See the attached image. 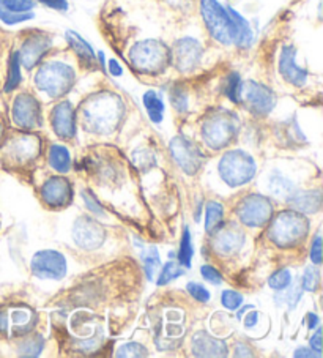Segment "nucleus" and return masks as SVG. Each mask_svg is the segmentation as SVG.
Here are the masks:
<instances>
[{
	"label": "nucleus",
	"instance_id": "obj_39",
	"mask_svg": "<svg viewBox=\"0 0 323 358\" xmlns=\"http://www.w3.org/2000/svg\"><path fill=\"white\" fill-rule=\"evenodd\" d=\"M221 303L224 305L227 310L237 311L238 308L243 305V295L235 291H224L221 294Z\"/></svg>",
	"mask_w": 323,
	"mask_h": 358
},
{
	"label": "nucleus",
	"instance_id": "obj_5",
	"mask_svg": "<svg viewBox=\"0 0 323 358\" xmlns=\"http://www.w3.org/2000/svg\"><path fill=\"white\" fill-rule=\"evenodd\" d=\"M220 174L227 185L240 187L256 176V162L243 150L227 152L220 162Z\"/></svg>",
	"mask_w": 323,
	"mask_h": 358
},
{
	"label": "nucleus",
	"instance_id": "obj_3",
	"mask_svg": "<svg viewBox=\"0 0 323 358\" xmlns=\"http://www.w3.org/2000/svg\"><path fill=\"white\" fill-rule=\"evenodd\" d=\"M74 71L64 62H48L43 65L35 76V84L41 92L51 98L65 95L73 87Z\"/></svg>",
	"mask_w": 323,
	"mask_h": 358
},
{
	"label": "nucleus",
	"instance_id": "obj_15",
	"mask_svg": "<svg viewBox=\"0 0 323 358\" xmlns=\"http://www.w3.org/2000/svg\"><path fill=\"white\" fill-rule=\"evenodd\" d=\"M279 73L295 87H301L308 81V71L296 64V49L294 46H284L279 57Z\"/></svg>",
	"mask_w": 323,
	"mask_h": 358
},
{
	"label": "nucleus",
	"instance_id": "obj_10",
	"mask_svg": "<svg viewBox=\"0 0 323 358\" xmlns=\"http://www.w3.org/2000/svg\"><path fill=\"white\" fill-rule=\"evenodd\" d=\"M237 213L241 223L251 227L265 224L273 215V203L265 196L252 194L240 202Z\"/></svg>",
	"mask_w": 323,
	"mask_h": 358
},
{
	"label": "nucleus",
	"instance_id": "obj_54",
	"mask_svg": "<svg viewBox=\"0 0 323 358\" xmlns=\"http://www.w3.org/2000/svg\"><path fill=\"white\" fill-rule=\"evenodd\" d=\"M235 350H237V352H235V355H237V357H251L252 355L250 349H247L246 345H243V344H238L237 348H235Z\"/></svg>",
	"mask_w": 323,
	"mask_h": 358
},
{
	"label": "nucleus",
	"instance_id": "obj_22",
	"mask_svg": "<svg viewBox=\"0 0 323 358\" xmlns=\"http://www.w3.org/2000/svg\"><path fill=\"white\" fill-rule=\"evenodd\" d=\"M287 201L296 212L317 213L322 206V194L320 191H294Z\"/></svg>",
	"mask_w": 323,
	"mask_h": 358
},
{
	"label": "nucleus",
	"instance_id": "obj_38",
	"mask_svg": "<svg viewBox=\"0 0 323 358\" xmlns=\"http://www.w3.org/2000/svg\"><path fill=\"white\" fill-rule=\"evenodd\" d=\"M0 5L15 13H27L35 7V0H0Z\"/></svg>",
	"mask_w": 323,
	"mask_h": 358
},
{
	"label": "nucleus",
	"instance_id": "obj_13",
	"mask_svg": "<svg viewBox=\"0 0 323 358\" xmlns=\"http://www.w3.org/2000/svg\"><path fill=\"white\" fill-rule=\"evenodd\" d=\"M73 237L80 248L84 250H96L104 242V231L96 221L90 218H79L73 227Z\"/></svg>",
	"mask_w": 323,
	"mask_h": 358
},
{
	"label": "nucleus",
	"instance_id": "obj_56",
	"mask_svg": "<svg viewBox=\"0 0 323 358\" xmlns=\"http://www.w3.org/2000/svg\"><path fill=\"white\" fill-rule=\"evenodd\" d=\"M251 308H252V306H245L243 310H240V311H238V319L243 317V314H245L247 310H251Z\"/></svg>",
	"mask_w": 323,
	"mask_h": 358
},
{
	"label": "nucleus",
	"instance_id": "obj_35",
	"mask_svg": "<svg viewBox=\"0 0 323 358\" xmlns=\"http://www.w3.org/2000/svg\"><path fill=\"white\" fill-rule=\"evenodd\" d=\"M34 13H15V11H10V10H5L2 5H0V21L3 24H7V26H16V24H21V22H26L34 20Z\"/></svg>",
	"mask_w": 323,
	"mask_h": 358
},
{
	"label": "nucleus",
	"instance_id": "obj_48",
	"mask_svg": "<svg viewBox=\"0 0 323 358\" xmlns=\"http://www.w3.org/2000/svg\"><path fill=\"white\" fill-rule=\"evenodd\" d=\"M106 65H108V71L110 76L120 78L123 75V66L119 64V60L117 59H109L108 62H106Z\"/></svg>",
	"mask_w": 323,
	"mask_h": 358
},
{
	"label": "nucleus",
	"instance_id": "obj_8",
	"mask_svg": "<svg viewBox=\"0 0 323 358\" xmlns=\"http://www.w3.org/2000/svg\"><path fill=\"white\" fill-rule=\"evenodd\" d=\"M240 101H243L254 115H266L275 108L276 95L264 84L247 81L240 87Z\"/></svg>",
	"mask_w": 323,
	"mask_h": 358
},
{
	"label": "nucleus",
	"instance_id": "obj_37",
	"mask_svg": "<svg viewBox=\"0 0 323 358\" xmlns=\"http://www.w3.org/2000/svg\"><path fill=\"white\" fill-rule=\"evenodd\" d=\"M240 87H241L240 75L238 73H231L226 81V95L229 96V100L234 103H240Z\"/></svg>",
	"mask_w": 323,
	"mask_h": 358
},
{
	"label": "nucleus",
	"instance_id": "obj_21",
	"mask_svg": "<svg viewBox=\"0 0 323 358\" xmlns=\"http://www.w3.org/2000/svg\"><path fill=\"white\" fill-rule=\"evenodd\" d=\"M243 243V232L235 229V227H227V229H221L216 234V237L213 238V250L221 256H231L241 250Z\"/></svg>",
	"mask_w": 323,
	"mask_h": 358
},
{
	"label": "nucleus",
	"instance_id": "obj_6",
	"mask_svg": "<svg viewBox=\"0 0 323 358\" xmlns=\"http://www.w3.org/2000/svg\"><path fill=\"white\" fill-rule=\"evenodd\" d=\"M306 234L308 221L298 212H281L270 227V237L279 246H294Z\"/></svg>",
	"mask_w": 323,
	"mask_h": 358
},
{
	"label": "nucleus",
	"instance_id": "obj_17",
	"mask_svg": "<svg viewBox=\"0 0 323 358\" xmlns=\"http://www.w3.org/2000/svg\"><path fill=\"white\" fill-rule=\"evenodd\" d=\"M52 128L62 139H71L76 134L74 109L70 101H62L52 110Z\"/></svg>",
	"mask_w": 323,
	"mask_h": 358
},
{
	"label": "nucleus",
	"instance_id": "obj_26",
	"mask_svg": "<svg viewBox=\"0 0 323 358\" xmlns=\"http://www.w3.org/2000/svg\"><path fill=\"white\" fill-rule=\"evenodd\" d=\"M49 164L52 166L54 171L65 174L71 168V157L66 147L64 145H52L49 152Z\"/></svg>",
	"mask_w": 323,
	"mask_h": 358
},
{
	"label": "nucleus",
	"instance_id": "obj_52",
	"mask_svg": "<svg viewBox=\"0 0 323 358\" xmlns=\"http://www.w3.org/2000/svg\"><path fill=\"white\" fill-rule=\"evenodd\" d=\"M257 319H259V313L252 310L251 313H247V314H246V317H245V325H246V327H254V325H257Z\"/></svg>",
	"mask_w": 323,
	"mask_h": 358
},
{
	"label": "nucleus",
	"instance_id": "obj_2",
	"mask_svg": "<svg viewBox=\"0 0 323 358\" xmlns=\"http://www.w3.org/2000/svg\"><path fill=\"white\" fill-rule=\"evenodd\" d=\"M171 51L158 40H144L136 43L129 52V60L136 70L141 73L163 71L171 60Z\"/></svg>",
	"mask_w": 323,
	"mask_h": 358
},
{
	"label": "nucleus",
	"instance_id": "obj_42",
	"mask_svg": "<svg viewBox=\"0 0 323 358\" xmlns=\"http://www.w3.org/2000/svg\"><path fill=\"white\" fill-rule=\"evenodd\" d=\"M186 289H188V292L192 295V299L202 301V303H207V301L211 297V294L202 286V284L188 282V286H186Z\"/></svg>",
	"mask_w": 323,
	"mask_h": 358
},
{
	"label": "nucleus",
	"instance_id": "obj_44",
	"mask_svg": "<svg viewBox=\"0 0 323 358\" xmlns=\"http://www.w3.org/2000/svg\"><path fill=\"white\" fill-rule=\"evenodd\" d=\"M201 273L203 276L205 281H208L210 284H221L222 282V275L218 270L210 267V265H203L201 268Z\"/></svg>",
	"mask_w": 323,
	"mask_h": 358
},
{
	"label": "nucleus",
	"instance_id": "obj_28",
	"mask_svg": "<svg viewBox=\"0 0 323 358\" xmlns=\"http://www.w3.org/2000/svg\"><path fill=\"white\" fill-rule=\"evenodd\" d=\"M144 106L152 122L161 123L164 117V103L155 90H148L144 94Z\"/></svg>",
	"mask_w": 323,
	"mask_h": 358
},
{
	"label": "nucleus",
	"instance_id": "obj_27",
	"mask_svg": "<svg viewBox=\"0 0 323 358\" xmlns=\"http://www.w3.org/2000/svg\"><path fill=\"white\" fill-rule=\"evenodd\" d=\"M222 218H224V208L221 203L210 201L205 207V231L213 234L221 227Z\"/></svg>",
	"mask_w": 323,
	"mask_h": 358
},
{
	"label": "nucleus",
	"instance_id": "obj_12",
	"mask_svg": "<svg viewBox=\"0 0 323 358\" xmlns=\"http://www.w3.org/2000/svg\"><path fill=\"white\" fill-rule=\"evenodd\" d=\"M171 57H173L175 66L182 73H189L199 65L202 57V46L197 40L186 36V38L178 40L173 46V51L171 52Z\"/></svg>",
	"mask_w": 323,
	"mask_h": 358
},
{
	"label": "nucleus",
	"instance_id": "obj_7",
	"mask_svg": "<svg viewBox=\"0 0 323 358\" xmlns=\"http://www.w3.org/2000/svg\"><path fill=\"white\" fill-rule=\"evenodd\" d=\"M238 128L237 117L231 113H220L211 115L210 119L205 122L202 134L205 139V144L211 147L213 150L222 149L229 142L234 139L235 133Z\"/></svg>",
	"mask_w": 323,
	"mask_h": 358
},
{
	"label": "nucleus",
	"instance_id": "obj_24",
	"mask_svg": "<svg viewBox=\"0 0 323 358\" xmlns=\"http://www.w3.org/2000/svg\"><path fill=\"white\" fill-rule=\"evenodd\" d=\"M66 41L70 43V46L73 48V51L76 52L80 62L85 65H95L96 64V54L93 51L92 46L87 43L82 36H80L78 32L74 30H66Z\"/></svg>",
	"mask_w": 323,
	"mask_h": 358
},
{
	"label": "nucleus",
	"instance_id": "obj_32",
	"mask_svg": "<svg viewBox=\"0 0 323 358\" xmlns=\"http://www.w3.org/2000/svg\"><path fill=\"white\" fill-rule=\"evenodd\" d=\"M192 245H191V234L188 227H185L183 232V238H182V245H180V251H178V264L185 268L191 267V259H192Z\"/></svg>",
	"mask_w": 323,
	"mask_h": 358
},
{
	"label": "nucleus",
	"instance_id": "obj_20",
	"mask_svg": "<svg viewBox=\"0 0 323 358\" xmlns=\"http://www.w3.org/2000/svg\"><path fill=\"white\" fill-rule=\"evenodd\" d=\"M192 354L197 357H226L227 345L207 331H199L192 338Z\"/></svg>",
	"mask_w": 323,
	"mask_h": 358
},
{
	"label": "nucleus",
	"instance_id": "obj_43",
	"mask_svg": "<svg viewBox=\"0 0 323 358\" xmlns=\"http://www.w3.org/2000/svg\"><path fill=\"white\" fill-rule=\"evenodd\" d=\"M171 100L177 110H186V108H188V98H186L185 90L182 89H173L171 94Z\"/></svg>",
	"mask_w": 323,
	"mask_h": 358
},
{
	"label": "nucleus",
	"instance_id": "obj_1",
	"mask_svg": "<svg viewBox=\"0 0 323 358\" xmlns=\"http://www.w3.org/2000/svg\"><path fill=\"white\" fill-rule=\"evenodd\" d=\"M123 117V103L113 94L92 96L82 106V119L87 128L95 133H109Z\"/></svg>",
	"mask_w": 323,
	"mask_h": 358
},
{
	"label": "nucleus",
	"instance_id": "obj_14",
	"mask_svg": "<svg viewBox=\"0 0 323 358\" xmlns=\"http://www.w3.org/2000/svg\"><path fill=\"white\" fill-rule=\"evenodd\" d=\"M40 104L27 94L16 96L13 103V120L17 127L30 129L40 123Z\"/></svg>",
	"mask_w": 323,
	"mask_h": 358
},
{
	"label": "nucleus",
	"instance_id": "obj_53",
	"mask_svg": "<svg viewBox=\"0 0 323 358\" xmlns=\"http://www.w3.org/2000/svg\"><path fill=\"white\" fill-rule=\"evenodd\" d=\"M306 320H308V327H309V330H313V329H315V327H317V325H319V322H320V320H319V317H317L314 313H309V314H308V316H306Z\"/></svg>",
	"mask_w": 323,
	"mask_h": 358
},
{
	"label": "nucleus",
	"instance_id": "obj_31",
	"mask_svg": "<svg viewBox=\"0 0 323 358\" xmlns=\"http://www.w3.org/2000/svg\"><path fill=\"white\" fill-rule=\"evenodd\" d=\"M142 261H144V267H145V273L147 278L150 281L155 280V275L158 273V270L161 267V257H159V252L157 248H148L147 251H144V255H142Z\"/></svg>",
	"mask_w": 323,
	"mask_h": 358
},
{
	"label": "nucleus",
	"instance_id": "obj_33",
	"mask_svg": "<svg viewBox=\"0 0 323 358\" xmlns=\"http://www.w3.org/2000/svg\"><path fill=\"white\" fill-rule=\"evenodd\" d=\"M292 284V271L289 268H282L273 273L268 278V286L275 291H285L289 289V286Z\"/></svg>",
	"mask_w": 323,
	"mask_h": 358
},
{
	"label": "nucleus",
	"instance_id": "obj_16",
	"mask_svg": "<svg viewBox=\"0 0 323 358\" xmlns=\"http://www.w3.org/2000/svg\"><path fill=\"white\" fill-rule=\"evenodd\" d=\"M51 48V38L46 35H32L22 43L20 54L21 64L27 68V70H32V68L38 64L43 55L48 52V49Z\"/></svg>",
	"mask_w": 323,
	"mask_h": 358
},
{
	"label": "nucleus",
	"instance_id": "obj_47",
	"mask_svg": "<svg viewBox=\"0 0 323 358\" xmlns=\"http://www.w3.org/2000/svg\"><path fill=\"white\" fill-rule=\"evenodd\" d=\"M301 294H303L301 286H295V289H290V291L285 294V303H287L290 308H295L301 299Z\"/></svg>",
	"mask_w": 323,
	"mask_h": 358
},
{
	"label": "nucleus",
	"instance_id": "obj_11",
	"mask_svg": "<svg viewBox=\"0 0 323 358\" xmlns=\"http://www.w3.org/2000/svg\"><path fill=\"white\" fill-rule=\"evenodd\" d=\"M171 153L177 164L188 176H194L202 164V153L185 136H177L171 141Z\"/></svg>",
	"mask_w": 323,
	"mask_h": 358
},
{
	"label": "nucleus",
	"instance_id": "obj_19",
	"mask_svg": "<svg viewBox=\"0 0 323 358\" xmlns=\"http://www.w3.org/2000/svg\"><path fill=\"white\" fill-rule=\"evenodd\" d=\"M5 152L8 153L11 159L17 163H26L29 159L35 158L40 152V141L35 136H20V138L11 139L5 145Z\"/></svg>",
	"mask_w": 323,
	"mask_h": 358
},
{
	"label": "nucleus",
	"instance_id": "obj_36",
	"mask_svg": "<svg viewBox=\"0 0 323 358\" xmlns=\"http://www.w3.org/2000/svg\"><path fill=\"white\" fill-rule=\"evenodd\" d=\"M185 273V267H180L177 262H167L164 265V268L161 270V273L158 276V284L159 286H164V284L171 282L172 280H175L180 275Z\"/></svg>",
	"mask_w": 323,
	"mask_h": 358
},
{
	"label": "nucleus",
	"instance_id": "obj_18",
	"mask_svg": "<svg viewBox=\"0 0 323 358\" xmlns=\"http://www.w3.org/2000/svg\"><path fill=\"white\" fill-rule=\"evenodd\" d=\"M41 196L51 207H64L71 201V185L64 177H52L43 187Z\"/></svg>",
	"mask_w": 323,
	"mask_h": 358
},
{
	"label": "nucleus",
	"instance_id": "obj_46",
	"mask_svg": "<svg viewBox=\"0 0 323 358\" xmlns=\"http://www.w3.org/2000/svg\"><path fill=\"white\" fill-rule=\"evenodd\" d=\"M310 261L314 265H319L322 262V238L320 236H315L313 248H310Z\"/></svg>",
	"mask_w": 323,
	"mask_h": 358
},
{
	"label": "nucleus",
	"instance_id": "obj_25",
	"mask_svg": "<svg viewBox=\"0 0 323 358\" xmlns=\"http://www.w3.org/2000/svg\"><path fill=\"white\" fill-rule=\"evenodd\" d=\"M229 13H231L232 20H234V26H235V38H234V45H237L238 48H250L251 43L254 40L252 30L250 22H247L243 16H241L238 11H235L234 8H229Z\"/></svg>",
	"mask_w": 323,
	"mask_h": 358
},
{
	"label": "nucleus",
	"instance_id": "obj_51",
	"mask_svg": "<svg viewBox=\"0 0 323 358\" xmlns=\"http://www.w3.org/2000/svg\"><path fill=\"white\" fill-rule=\"evenodd\" d=\"M295 357H300V358H313V357H320L317 352H313V349H304V348H300L295 350Z\"/></svg>",
	"mask_w": 323,
	"mask_h": 358
},
{
	"label": "nucleus",
	"instance_id": "obj_41",
	"mask_svg": "<svg viewBox=\"0 0 323 358\" xmlns=\"http://www.w3.org/2000/svg\"><path fill=\"white\" fill-rule=\"evenodd\" d=\"M317 286H319V271L310 267L304 270L303 281H301L303 291H315Z\"/></svg>",
	"mask_w": 323,
	"mask_h": 358
},
{
	"label": "nucleus",
	"instance_id": "obj_49",
	"mask_svg": "<svg viewBox=\"0 0 323 358\" xmlns=\"http://www.w3.org/2000/svg\"><path fill=\"white\" fill-rule=\"evenodd\" d=\"M40 3L46 5V7L57 10V11H66L68 10V0H38Z\"/></svg>",
	"mask_w": 323,
	"mask_h": 358
},
{
	"label": "nucleus",
	"instance_id": "obj_30",
	"mask_svg": "<svg viewBox=\"0 0 323 358\" xmlns=\"http://www.w3.org/2000/svg\"><path fill=\"white\" fill-rule=\"evenodd\" d=\"M21 60H20V54L15 52L10 59V65H8V79L7 84H5V92H11L15 90L17 85L21 84Z\"/></svg>",
	"mask_w": 323,
	"mask_h": 358
},
{
	"label": "nucleus",
	"instance_id": "obj_45",
	"mask_svg": "<svg viewBox=\"0 0 323 358\" xmlns=\"http://www.w3.org/2000/svg\"><path fill=\"white\" fill-rule=\"evenodd\" d=\"M82 197L87 203V208H89L90 212L98 213V215H104L103 207L99 206V202L95 199V197H93V194L89 193V191H82Z\"/></svg>",
	"mask_w": 323,
	"mask_h": 358
},
{
	"label": "nucleus",
	"instance_id": "obj_29",
	"mask_svg": "<svg viewBox=\"0 0 323 358\" xmlns=\"http://www.w3.org/2000/svg\"><path fill=\"white\" fill-rule=\"evenodd\" d=\"M270 191L271 194L281 199H289V196L294 193V185H292L287 178L279 176V172H275V176L270 177Z\"/></svg>",
	"mask_w": 323,
	"mask_h": 358
},
{
	"label": "nucleus",
	"instance_id": "obj_23",
	"mask_svg": "<svg viewBox=\"0 0 323 358\" xmlns=\"http://www.w3.org/2000/svg\"><path fill=\"white\" fill-rule=\"evenodd\" d=\"M8 317V330H11L13 335H24L34 329L35 316L30 310L26 308H16L13 311H7Z\"/></svg>",
	"mask_w": 323,
	"mask_h": 358
},
{
	"label": "nucleus",
	"instance_id": "obj_40",
	"mask_svg": "<svg viewBox=\"0 0 323 358\" xmlns=\"http://www.w3.org/2000/svg\"><path fill=\"white\" fill-rule=\"evenodd\" d=\"M117 357H147V350L144 345L138 343H128L122 345L119 352H117Z\"/></svg>",
	"mask_w": 323,
	"mask_h": 358
},
{
	"label": "nucleus",
	"instance_id": "obj_57",
	"mask_svg": "<svg viewBox=\"0 0 323 358\" xmlns=\"http://www.w3.org/2000/svg\"><path fill=\"white\" fill-rule=\"evenodd\" d=\"M0 134H2V127H0Z\"/></svg>",
	"mask_w": 323,
	"mask_h": 358
},
{
	"label": "nucleus",
	"instance_id": "obj_34",
	"mask_svg": "<svg viewBox=\"0 0 323 358\" xmlns=\"http://www.w3.org/2000/svg\"><path fill=\"white\" fill-rule=\"evenodd\" d=\"M43 345H45V339L41 336L29 338L20 345V354L24 357H38L43 350Z\"/></svg>",
	"mask_w": 323,
	"mask_h": 358
},
{
	"label": "nucleus",
	"instance_id": "obj_4",
	"mask_svg": "<svg viewBox=\"0 0 323 358\" xmlns=\"http://www.w3.org/2000/svg\"><path fill=\"white\" fill-rule=\"evenodd\" d=\"M202 16L210 35L221 45H232L235 38V26L227 7L218 0H201Z\"/></svg>",
	"mask_w": 323,
	"mask_h": 358
},
{
	"label": "nucleus",
	"instance_id": "obj_50",
	"mask_svg": "<svg viewBox=\"0 0 323 358\" xmlns=\"http://www.w3.org/2000/svg\"><path fill=\"white\" fill-rule=\"evenodd\" d=\"M310 349L315 350L319 355H322V330L320 329H317L315 335L310 338Z\"/></svg>",
	"mask_w": 323,
	"mask_h": 358
},
{
	"label": "nucleus",
	"instance_id": "obj_55",
	"mask_svg": "<svg viewBox=\"0 0 323 358\" xmlns=\"http://www.w3.org/2000/svg\"><path fill=\"white\" fill-rule=\"evenodd\" d=\"M96 60H98L99 66H101V70L106 71V55H104L103 51H99V52L96 54Z\"/></svg>",
	"mask_w": 323,
	"mask_h": 358
},
{
	"label": "nucleus",
	"instance_id": "obj_9",
	"mask_svg": "<svg viewBox=\"0 0 323 358\" xmlns=\"http://www.w3.org/2000/svg\"><path fill=\"white\" fill-rule=\"evenodd\" d=\"M32 273L41 280H62L66 275V259L59 251L41 250L32 257Z\"/></svg>",
	"mask_w": 323,
	"mask_h": 358
}]
</instances>
